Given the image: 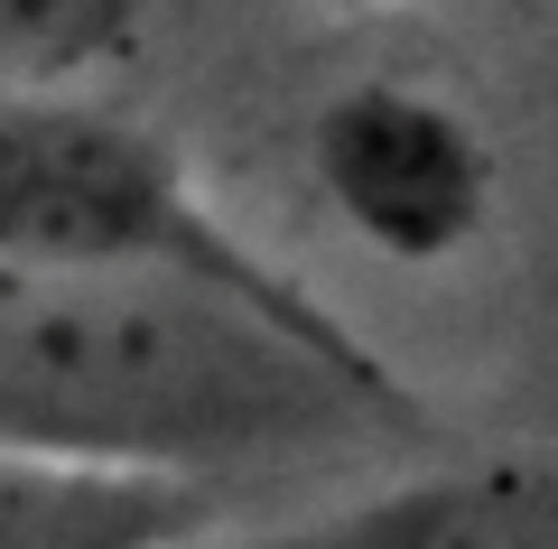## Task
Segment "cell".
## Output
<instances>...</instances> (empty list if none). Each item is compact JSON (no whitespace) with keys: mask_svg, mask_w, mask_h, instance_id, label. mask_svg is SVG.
<instances>
[{"mask_svg":"<svg viewBox=\"0 0 558 549\" xmlns=\"http://www.w3.org/2000/svg\"><path fill=\"white\" fill-rule=\"evenodd\" d=\"M418 429L428 401L391 363L326 354L252 298L178 271L0 261V456L233 485Z\"/></svg>","mask_w":558,"mask_h":549,"instance_id":"6da1fadb","label":"cell"},{"mask_svg":"<svg viewBox=\"0 0 558 549\" xmlns=\"http://www.w3.org/2000/svg\"><path fill=\"white\" fill-rule=\"evenodd\" d=\"M0 261L57 271H178L223 298H252L279 326L317 335L326 354L391 363L344 308H326L299 271H279L205 187L140 131L75 94H10L0 84Z\"/></svg>","mask_w":558,"mask_h":549,"instance_id":"7a4b0ae2","label":"cell"},{"mask_svg":"<svg viewBox=\"0 0 558 549\" xmlns=\"http://www.w3.org/2000/svg\"><path fill=\"white\" fill-rule=\"evenodd\" d=\"M317 187L381 261H447L494 215V150L475 121L410 84H354L307 131Z\"/></svg>","mask_w":558,"mask_h":549,"instance_id":"3957f363","label":"cell"},{"mask_svg":"<svg viewBox=\"0 0 558 549\" xmlns=\"http://www.w3.org/2000/svg\"><path fill=\"white\" fill-rule=\"evenodd\" d=\"M186 549H558V447L438 466L363 493V503L307 512V522H215Z\"/></svg>","mask_w":558,"mask_h":549,"instance_id":"277c9868","label":"cell"},{"mask_svg":"<svg viewBox=\"0 0 558 549\" xmlns=\"http://www.w3.org/2000/svg\"><path fill=\"white\" fill-rule=\"evenodd\" d=\"M215 522H223V485L0 456V549H186Z\"/></svg>","mask_w":558,"mask_h":549,"instance_id":"5b68a950","label":"cell"},{"mask_svg":"<svg viewBox=\"0 0 558 549\" xmlns=\"http://www.w3.org/2000/svg\"><path fill=\"white\" fill-rule=\"evenodd\" d=\"M140 38V0H0V84L10 94H75L121 65Z\"/></svg>","mask_w":558,"mask_h":549,"instance_id":"8992f818","label":"cell"}]
</instances>
